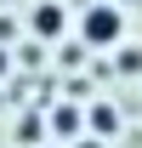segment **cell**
<instances>
[{"mask_svg":"<svg viewBox=\"0 0 142 148\" xmlns=\"http://www.w3.org/2000/svg\"><path fill=\"white\" fill-rule=\"evenodd\" d=\"M119 6H142V0H119Z\"/></svg>","mask_w":142,"mask_h":148,"instance_id":"cell-7","label":"cell"},{"mask_svg":"<svg viewBox=\"0 0 142 148\" xmlns=\"http://www.w3.org/2000/svg\"><path fill=\"white\" fill-rule=\"evenodd\" d=\"M51 131L68 143V137H80V108H51Z\"/></svg>","mask_w":142,"mask_h":148,"instance_id":"cell-4","label":"cell"},{"mask_svg":"<svg viewBox=\"0 0 142 148\" xmlns=\"http://www.w3.org/2000/svg\"><path fill=\"white\" fill-rule=\"evenodd\" d=\"M114 131H119V108L114 103H97L91 108V137H114Z\"/></svg>","mask_w":142,"mask_h":148,"instance_id":"cell-3","label":"cell"},{"mask_svg":"<svg viewBox=\"0 0 142 148\" xmlns=\"http://www.w3.org/2000/svg\"><path fill=\"white\" fill-rule=\"evenodd\" d=\"M80 148H97V143H80Z\"/></svg>","mask_w":142,"mask_h":148,"instance_id":"cell-8","label":"cell"},{"mask_svg":"<svg viewBox=\"0 0 142 148\" xmlns=\"http://www.w3.org/2000/svg\"><path fill=\"white\" fill-rule=\"evenodd\" d=\"M63 23H68V12H63L57 0L34 6V34H40V40H63Z\"/></svg>","mask_w":142,"mask_h":148,"instance_id":"cell-2","label":"cell"},{"mask_svg":"<svg viewBox=\"0 0 142 148\" xmlns=\"http://www.w3.org/2000/svg\"><path fill=\"white\" fill-rule=\"evenodd\" d=\"M0 74H6V51H0Z\"/></svg>","mask_w":142,"mask_h":148,"instance_id":"cell-6","label":"cell"},{"mask_svg":"<svg viewBox=\"0 0 142 148\" xmlns=\"http://www.w3.org/2000/svg\"><path fill=\"white\" fill-rule=\"evenodd\" d=\"M119 34H125V12L119 6H91L85 23H80V40L85 46H119Z\"/></svg>","mask_w":142,"mask_h":148,"instance_id":"cell-1","label":"cell"},{"mask_svg":"<svg viewBox=\"0 0 142 148\" xmlns=\"http://www.w3.org/2000/svg\"><path fill=\"white\" fill-rule=\"evenodd\" d=\"M119 74H142V51H137V46L119 51Z\"/></svg>","mask_w":142,"mask_h":148,"instance_id":"cell-5","label":"cell"}]
</instances>
